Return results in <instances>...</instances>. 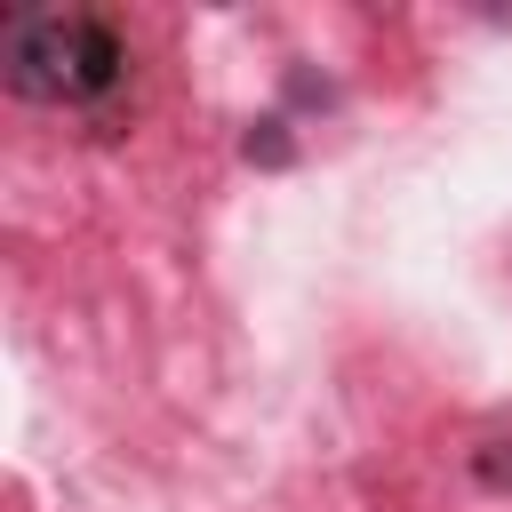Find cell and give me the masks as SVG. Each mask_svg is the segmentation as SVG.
<instances>
[{
    "mask_svg": "<svg viewBox=\"0 0 512 512\" xmlns=\"http://www.w3.org/2000/svg\"><path fill=\"white\" fill-rule=\"evenodd\" d=\"M128 80V40L96 8L8 16V88L24 104H104Z\"/></svg>",
    "mask_w": 512,
    "mask_h": 512,
    "instance_id": "obj_1",
    "label": "cell"
}]
</instances>
